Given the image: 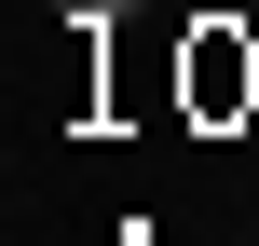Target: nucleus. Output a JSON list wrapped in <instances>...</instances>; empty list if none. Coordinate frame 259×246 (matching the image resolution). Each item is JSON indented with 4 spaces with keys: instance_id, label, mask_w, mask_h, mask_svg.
Instances as JSON below:
<instances>
[{
    "instance_id": "obj_1",
    "label": "nucleus",
    "mask_w": 259,
    "mask_h": 246,
    "mask_svg": "<svg viewBox=\"0 0 259 246\" xmlns=\"http://www.w3.org/2000/svg\"><path fill=\"white\" fill-rule=\"evenodd\" d=\"M55 14H82V27H109V14H123V0H55Z\"/></svg>"
}]
</instances>
